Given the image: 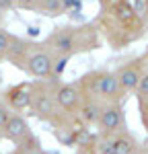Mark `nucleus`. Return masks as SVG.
I'll list each match as a JSON object with an SVG mask.
<instances>
[{"instance_id": "nucleus-1", "label": "nucleus", "mask_w": 148, "mask_h": 154, "mask_svg": "<svg viewBox=\"0 0 148 154\" xmlns=\"http://www.w3.org/2000/svg\"><path fill=\"white\" fill-rule=\"evenodd\" d=\"M93 23L99 29L103 43L115 51L130 48L148 33V23L136 14L130 0H113L109 6L99 8Z\"/></svg>"}, {"instance_id": "nucleus-2", "label": "nucleus", "mask_w": 148, "mask_h": 154, "mask_svg": "<svg viewBox=\"0 0 148 154\" xmlns=\"http://www.w3.org/2000/svg\"><path fill=\"white\" fill-rule=\"evenodd\" d=\"M103 45L95 23H68L56 27L43 41V48L49 49L54 56L74 58L78 54H88Z\"/></svg>"}, {"instance_id": "nucleus-3", "label": "nucleus", "mask_w": 148, "mask_h": 154, "mask_svg": "<svg viewBox=\"0 0 148 154\" xmlns=\"http://www.w3.org/2000/svg\"><path fill=\"white\" fill-rule=\"evenodd\" d=\"M76 84H78L82 97L95 99L103 105L123 103V99H125V93L122 91L113 70H91L82 74L76 80Z\"/></svg>"}, {"instance_id": "nucleus-4", "label": "nucleus", "mask_w": 148, "mask_h": 154, "mask_svg": "<svg viewBox=\"0 0 148 154\" xmlns=\"http://www.w3.org/2000/svg\"><path fill=\"white\" fill-rule=\"evenodd\" d=\"M54 62H56V56L43 48V43L33 41L19 70L33 76V80H48V78H56L54 76Z\"/></svg>"}, {"instance_id": "nucleus-5", "label": "nucleus", "mask_w": 148, "mask_h": 154, "mask_svg": "<svg viewBox=\"0 0 148 154\" xmlns=\"http://www.w3.org/2000/svg\"><path fill=\"white\" fill-rule=\"evenodd\" d=\"M97 138H109L115 134L128 131V119L123 111V103H109L103 105L101 117L97 121Z\"/></svg>"}, {"instance_id": "nucleus-6", "label": "nucleus", "mask_w": 148, "mask_h": 154, "mask_svg": "<svg viewBox=\"0 0 148 154\" xmlns=\"http://www.w3.org/2000/svg\"><path fill=\"white\" fill-rule=\"evenodd\" d=\"M146 62H144V56L140 54V56H136V58L128 60V62H123L122 66H117L115 68V76H117V82L122 86V91L125 93V97H130L132 93H136V88H138V84L140 80L144 78V74H146Z\"/></svg>"}, {"instance_id": "nucleus-7", "label": "nucleus", "mask_w": 148, "mask_h": 154, "mask_svg": "<svg viewBox=\"0 0 148 154\" xmlns=\"http://www.w3.org/2000/svg\"><path fill=\"white\" fill-rule=\"evenodd\" d=\"M142 142H138L132 131H122L109 138H97V152L99 154H134Z\"/></svg>"}, {"instance_id": "nucleus-8", "label": "nucleus", "mask_w": 148, "mask_h": 154, "mask_svg": "<svg viewBox=\"0 0 148 154\" xmlns=\"http://www.w3.org/2000/svg\"><path fill=\"white\" fill-rule=\"evenodd\" d=\"M2 99L6 101V105L11 107L12 113L31 111V103H33V80H25V82L8 86L2 93Z\"/></svg>"}, {"instance_id": "nucleus-9", "label": "nucleus", "mask_w": 148, "mask_h": 154, "mask_svg": "<svg viewBox=\"0 0 148 154\" xmlns=\"http://www.w3.org/2000/svg\"><path fill=\"white\" fill-rule=\"evenodd\" d=\"M56 101H58L64 115L76 119V113L80 109V103H82V93H80L76 82H62L60 80L56 84Z\"/></svg>"}, {"instance_id": "nucleus-10", "label": "nucleus", "mask_w": 148, "mask_h": 154, "mask_svg": "<svg viewBox=\"0 0 148 154\" xmlns=\"http://www.w3.org/2000/svg\"><path fill=\"white\" fill-rule=\"evenodd\" d=\"M31 134H33V130H31L27 117H25L23 113H12L11 119L6 121L2 134H0V140H8L12 144H19L21 140H25Z\"/></svg>"}, {"instance_id": "nucleus-11", "label": "nucleus", "mask_w": 148, "mask_h": 154, "mask_svg": "<svg viewBox=\"0 0 148 154\" xmlns=\"http://www.w3.org/2000/svg\"><path fill=\"white\" fill-rule=\"evenodd\" d=\"M101 111H103V103H99L95 99H88V97H82V103H80V109L76 113V119L85 128H95L99 117H101Z\"/></svg>"}, {"instance_id": "nucleus-12", "label": "nucleus", "mask_w": 148, "mask_h": 154, "mask_svg": "<svg viewBox=\"0 0 148 154\" xmlns=\"http://www.w3.org/2000/svg\"><path fill=\"white\" fill-rule=\"evenodd\" d=\"M33 39H27V37H19V35H12V41H11V48H8V54H6V62L14 66V68H21L27 51L31 48Z\"/></svg>"}, {"instance_id": "nucleus-13", "label": "nucleus", "mask_w": 148, "mask_h": 154, "mask_svg": "<svg viewBox=\"0 0 148 154\" xmlns=\"http://www.w3.org/2000/svg\"><path fill=\"white\" fill-rule=\"evenodd\" d=\"M41 150H45V148L41 146V140L37 138L35 134H31V136H27L25 140H21L19 144H14V148H12L11 152L12 154H39Z\"/></svg>"}, {"instance_id": "nucleus-14", "label": "nucleus", "mask_w": 148, "mask_h": 154, "mask_svg": "<svg viewBox=\"0 0 148 154\" xmlns=\"http://www.w3.org/2000/svg\"><path fill=\"white\" fill-rule=\"evenodd\" d=\"M37 12L43 14V17H49V19H56L60 14H66V11H64V0H41Z\"/></svg>"}, {"instance_id": "nucleus-15", "label": "nucleus", "mask_w": 148, "mask_h": 154, "mask_svg": "<svg viewBox=\"0 0 148 154\" xmlns=\"http://www.w3.org/2000/svg\"><path fill=\"white\" fill-rule=\"evenodd\" d=\"M14 33H8L6 29L0 27V62H6V54H8V48H11V41Z\"/></svg>"}, {"instance_id": "nucleus-16", "label": "nucleus", "mask_w": 148, "mask_h": 154, "mask_svg": "<svg viewBox=\"0 0 148 154\" xmlns=\"http://www.w3.org/2000/svg\"><path fill=\"white\" fill-rule=\"evenodd\" d=\"M138 103V111H140V121H142V128L148 134V99H136Z\"/></svg>"}, {"instance_id": "nucleus-17", "label": "nucleus", "mask_w": 148, "mask_h": 154, "mask_svg": "<svg viewBox=\"0 0 148 154\" xmlns=\"http://www.w3.org/2000/svg\"><path fill=\"white\" fill-rule=\"evenodd\" d=\"M12 111L11 107L6 105V101L2 99V95H0V134H2V130H4V125H6V121L11 119Z\"/></svg>"}, {"instance_id": "nucleus-18", "label": "nucleus", "mask_w": 148, "mask_h": 154, "mask_svg": "<svg viewBox=\"0 0 148 154\" xmlns=\"http://www.w3.org/2000/svg\"><path fill=\"white\" fill-rule=\"evenodd\" d=\"M39 2H41V0H14V6H17V8H23V11H33V12H37Z\"/></svg>"}, {"instance_id": "nucleus-19", "label": "nucleus", "mask_w": 148, "mask_h": 154, "mask_svg": "<svg viewBox=\"0 0 148 154\" xmlns=\"http://www.w3.org/2000/svg\"><path fill=\"white\" fill-rule=\"evenodd\" d=\"M134 97L136 99H148V70H146V74H144V78L140 80V84H138Z\"/></svg>"}, {"instance_id": "nucleus-20", "label": "nucleus", "mask_w": 148, "mask_h": 154, "mask_svg": "<svg viewBox=\"0 0 148 154\" xmlns=\"http://www.w3.org/2000/svg\"><path fill=\"white\" fill-rule=\"evenodd\" d=\"M78 154H99L97 152V140H95V142H88V144H82L80 150H78Z\"/></svg>"}, {"instance_id": "nucleus-21", "label": "nucleus", "mask_w": 148, "mask_h": 154, "mask_svg": "<svg viewBox=\"0 0 148 154\" xmlns=\"http://www.w3.org/2000/svg\"><path fill=\"white\" fill-rule=\"evenodd\" d=\"M113 0H99V8H105V6H109Z\"/></svg>"}, {"instance_id": "nucleus-22", "label": "nucleus", "mask_w": 148, "mask_h": 154, "mask_svg": "<svg viewBox=\"0 0 148 154\" xmlns=\"http://www.w3.org/2000/svg\"><path fill=\"white\" fill-rule=\"evenodd\" d=\"M134 154H148V148H146V146H140V148H138Z\"/></svg>"}, {"instance_id": "nucleus-23", "label": "nucleus", "mask_w": 148, "mask_h": 154, "mask_svg": "<svg viewBox=\"0 0 148 154\" xmlns=\"http://www.w3.org/2000/svg\"><path fill=\"white\" fill-rule=\"evenodd\" d=\"M29 33H31V35H37L39 31H37V27H29Z\"/></svg>"}, {"instance_id": "nucleus-24", "label": "nucleus", "mask_w": 148, "mask_h": 154, "mask_svg": "<svg viewBox=\"0 0 148 154\" xmlns=\"http://www.w3.org/2000/svg\"><path fill=\"white\" fill-rule=\"evenodd\" d=\"M142 56H144V62H146V68H148V49L144 51V54H142Z\"/></svg>"}, {"instance_id": "nucleus-25", "label": "nucleus", "mask_w": 148, "mask_h": 154, "mask_svg": "<svg viewBox=\"0 0 148 154\" xmlns=\"http://www.w3.org/2000/svg\"><path fill=\"white\" fill-rule=\"evenodd\" d=\"M39 154H54V152H49V150H41Z\"/></svg>"}, {"instance_id": "nucleus-26", "label": "nucleus", "mask_w": 148, "mask_h": 154, "mask_svg": "<svg viewBox=\"0 0 148 154\" xmlns=\"http://www.w3.org/2000/svg\"><path fill=\"white\" fill-rule=\"evenodd\" d=\"M2 82H4V78H2V72H0V86H2Z\"/></svg>"}, {"instance_id": "nucleus-27", "label": "nucleus", "mask_w": 148, "mask_h": 154, "mask_svg": "<svg viewBox=\"0 0 148 154\" xmlns=\"http://www.w3.org/2000/svg\"><path fill=\"white\" fill-rule=\"evenodd\" d=\"M8 154H12V152H8Z\"/></svg>"}, {"instance_id": "nucleus-28", "label": "nucleus", "mask_w": 148, "mask_h": 154, "mask_svg": "<svg viewBox=\"0 0 148 154\" xmlns=\"http://www.w3.org/2000/svg\"><path fill=\"white\" fill-rule=\"evenodd\" d=\"M142 146H144V144H142Z\"/></svg>"}]
</instances>
